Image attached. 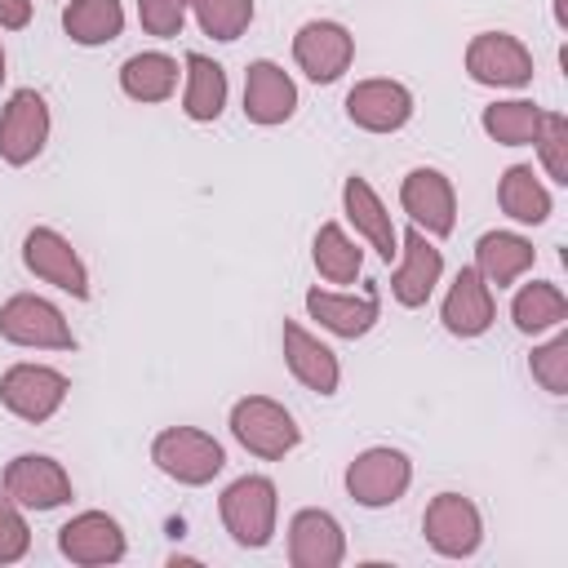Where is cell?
Instances as JSON below:
<instances>
[{
    "label": "cell",
    "mask_w": 568,
    "mask_h": 568,
    "mask_svg": "<svg viewBox=\"0 0 568 568\" xmlns=\"http://www.w3.org/2000/svg\"><path fill=\"white\" fill-rule=\"evenodd\" d=\"M217 519L240 550H266L280 528V488L271 475H240L217 497Z\"/></svg>",
    "instance_id": "obj_1"
},
{
    "label": "cell",
    "mask_w": 568,
    "mask_h": 568,
    "mask_svg": "<svg viewBox=\"0 0 568 568\" xmlns=\"http://www.w3.org/2000/svg\"><path fill=\"white\" fill-rule=\"evenodd\" d=\"M226 426H231V439L262 462H284L302 444L297 417L271 395H240L226 413Z\"/></svg>",
    "instance_id": "obj_2"
},
{
    "label": "cell",
    "mask_w": 568,
    "mask_h": 568,
    "mask_svg": "<svg viewBox=\"0 0 568 568\" xmlns=\"http://www.w3.org/2000/svg\"><path fill=\"white\" fill-rule=\"evenodd\" d=\"M151 462L164 479H173L182 488H204L222 475L226 448H222V439H213L200 426H164L151 439Z\"/></svg>",
    "instance_id": "obj_3"
},
{
    "label": "cell",
    "mask_w": 568,
    "mask_h": 568,
    "mask_svg": "<svg viewBox=\"0 0 568 568\" xmlns=\"http://www.w3.org/2000/svg\"><path fill=\"white\" fill-rule=\"evenodd\" d=\"M346 497L364 510H386L413 488V457L395 444H373L346 462Z\"/></svg>",
    "instance_id": "obj_4"
},
{
    "label": "cell",
    "mask_w": 568,
    "mask_h": 568,
    "mask_svg": "<svg viewBox=\"0 0 568 568\" xmlns=\"http://www.w3.org/2000/svg\"><path fill=\"white\" fill-rule=\"evenodd\" d=\"M67 395H71V377L53 364L18 359L0 373V404H4V413H13L27 426H44L49 417H58Z\"/></svg>",
    "instance_id": "obj_5"
},
{
    "label": "cell",
    "mask_w": 568,
    "mask_h": 568,
    "mask_svg": "<svg viewBox=\"0 0 568 568\" xmlns=\"http://www.w3.org/2000/svg\"><path fill=\"white\" fill-rule=\"evenodd\" d=\"M0 337L22 351H75L71 320L40 293H13L0 302Z\"/></svg>",
    "instance_id": "obj_6"
},
{
    "label": "cell",
    "mask_w": 568,
    "mask_h": 568,
    "mask_svg": "<svg viewBox=\"0 0 568 568\" xmlns=\"http://www.w3.org/2000/svg\"><path fill=\"white\" fill-rule=\"evenodd\" d=\"M53 133V115L40 89H13L0 106V164L27 169L44 155Z\"/></svg>",
    "instance_id": "obj_7"
},
{
    "label": "cell",
    "mask_w": 568,
    "mask_h": 568,
    "mask_svg": "<svg viewBox=\"0 0 568 568\" xmlns=\"http://www.w3.org/2000/svg\"><path fill=\"white\" fill-rule=\"evenodd\" d=\"M462 67L484 89H528L532 84V49L510 31H479L466 40Z\"/></svg>",
    "instance_id": "obj_8"
},
{
    "label": "cell",
    "mask_w": 568,
    "mask_h": 568,
    "mask_svg": "<svg viewBox=\"0 0 568 568\" xmlns=\"http://www.w3.org/2000/svg\"><path fill=\"white\" fill-rule=\"evenodd\" d=\"M422 537L439 559H470L484 546V515L466 493H435L422 510Z\"/></svg>",
    "instance_id": "obj_9"
},
{
    "label": "cell",
    "mask_w": 568,
    "mask_h": 568,
    "mask_svg": "<svg viewBox=\"0 0 568 568\" xmlns=\"http://www.w3.org/2000/svg\"><path fill=\"white\" fill-rule=\"evenodd\" d=\"M355 62V36L337 18H311L293 31V67L311 84H337Z\"/></svg>",
    "instance_id": "obj_10"
},
{
    "label": "cell",
    "mask_w": 568,
    "mask_h": 568,
    "mask_svg": "<svg viewBox=\"0 0 568 568\" xmlns=\"http://www.w3.org/2000/svg\"><path fill=\"white\" fill-rule=\"evenodd\" d=\"M399 209L430 240H448L457 231V191L444 169H430V164L408 169L399 178Z\"/></svg>",
    "instance_id": "obj_11"
},
{
    "label": "cell",
    "mask_w": 568,
    "mask_h": 568,
    "mask_svg": "<svg viewBox=\"0 0 568 568\" xmlns=\"http://www.w3.org/2000/svg\"><path fill=\"white\" fill-rule=\"evenodd\" d=\"M346 120L364 133H399L408 129V120L417 115V98L404 80H390V75H368V80H355L346 89V102H342Z\"/></svg>",
    "instance_id": "obj_12"
},
{
    "label": "cell",
    "mask_w": 568,
    "mask_h": 568,
    "mask_svg": "<svg viewBox=\"0 0 568 568\" xmlns=\"http://www.w3.org/2000/svg\"><path fill=\"white\" fill-rule=\"evenodd\" d=\"M22 266L40 280L53 284L58 293H71L75 302H89V266L75 253V244L58 231V226H31L22 235Z\"/></svg>",
    "instance_id": "obj_13"
},
{
    "label": "cell",
    "mask_w": 568,
    "mask_h": 568,
    "mask_svg": "<svg viewBox=\"0 0 568 568\" xmlns=\"http://www.w3.org/2000/svg\"><path fill=\"white\" fill-rule=\"evenodd\" d=\"M0 488L22 510H36V515L58 510V506H67L75 497L67 466L58 457H49V453H18V457H9L4 475H0Z\"/></svg>",
    "instance_id": "obj_14"
},
{
    "label": "cell",
    "mask_w": 568,
    "mask_h": 568,
    "mask_svg": "<svg viewBox=\"0 0 568 568\" xmlns=\"http://www.w3.org/2000/svg\"><path fill=\"white\" fill-rule=\"evenodd\" d=\"M306 306V320H315L328 337H342V342H359L377 328L382 320V288L368 284L364 293H346V288H306L302 297Z\"/></svg>",
    "instance_id": "obj_15"
},
{
    "label": "cell",
    "mask_w": 568,
    "mask_h": 568,
    "mask_svg": "<svg viewBox=\"0 0 568 568\" xmlns=\"http://www.w3.org/2000/svg\"><path fill=\"white\" fill-rule=\"evenodd\" d=\"M58 555L75 568H111L129 555L124 524L106 510H80L58 528Z\"/></svg>",
    "instance_id": "obj_16"
},
{
    "label": "cell",
    "mask_w": 568,
    "mask_h": 568,
    "mask_svg": "<svg viewBox=\"0 0 568 568\" xmlns=\"http://www.w3.org/2000/svg\"><path fill=\"white\" fill-rule=\"evenodd\" d=\"M444 284V253L430 235H422L417 226H408L399 235V253L390 266V297L404 311H417L435 297V288Z\"/></svg>",
    "instance_id": "obj_17"
},
{
    "label": "cell",
    "mask_w": 568,
    "mask_h": 568,
    "mask_svg": "<svg viewBox=\"0 0 568 568\" xmlns=\"http://www.w3.org/2000/svg\"><path fill=\"white\" fill-rule=\"evenodd\" d=\"M297 106H302L297 80L275 58H253L244 71V98H240L244 120L257 129H280L297 115Z\"/></svg>",
    "instance_id": "obj_18"
},
{
    "label": "cell",
    "mask_w": 568,
    "mask_h": 568,
    "mask_svg": "<svg viewBox=\"0 0 568 568\" xmlns=\"http://www.w3.org/2000/svg\"><path fill=\"white\" fill-rule=\"evenodd\" d=\"M280 351H284V368L293 373L297 386H306L320 399L337 395V386H342V359H337V351L320 333H311L297 320H284L280 324Z\"/></svg>",
    "instance_id": "obj_19"
},
{
    "label": "cell",
    "mask_w": 568,
    "mask_h": 568,
    "mask_svg": "<svg viewBox=\"0 0 568 568\" xmlns=\"http://www.w3.org/2000/svg\"><path fill=\"white\" fill-rule=\"evenodd\" d=\"M288 564L293 568H342L346 564V532L342 519L324 506H302L288 515Z\"/></svg>",
    "instance_id": "obj_20"
},
{
    "label": "cell",
    "mask_w": 568,
    "mask_h": 568,
    "mask_svg": "<svg viewBox=\"0 0 568 568\" xmlns=\"http://www.w3.org/2000/svg\"><path fill=\"white\" fill-rule=\"evenodd\" d=\"M342 217L355 226V240H364L386 266L395 262V253H399V226H395L386 200L373 191L368 178L351 173V178L342 182Z\"/></svg>",
    "instance_id": "obj_21"
},
{
    "label": "cell",
    "mask_w": 568,
    "mask_h": 568,
    "mask_svg": "<svg viewBox=\"0 0 568 568\" xmlns=\"http://www.w3.org/2000/svg\"><path fill=\"white\" fill-rule=\"evenodd\" d=\"M493 320H497V297H493V288L479 280L475 266H462V271L448 280L444 302H439V324H444V333H453V337H462V342H475V337H484V333L493 328Z\"/></svg>",
    "instance_id": "obj_22"
},
{
    "label": "cell",
    "mask_w": 568,
    "mask_h": 568,
    "mask_svg": "<svg viewBox=\"0 0 568 568\" xmlns=\"http://www.w3.org/2000/svg\"><path fill=\"white\" fill-rule=\"evenodd\" d=\"M532 262H537V248H532L528 235H519V231H484L475 240V262L470 266L479 271V280L488 288H510L532 271Z\"/></svg>",
    "instance_id": "obj_23"
},
{
    "label": "cell",
    "mask_w": 568,
    "mask_h": 568,
    "mask_svg": "<svg viewBox=\"0 0 568 568\" xmlns=\"http://www.w3.org/2000/svg\"><path fill=\"white\" fill-rule=\"evenodd\" d=\"M231 80L226 67L213 62L209 53H186L182 58V115L191 124H213L226 111Z\"/></svg>",
    "instance_id": "obj_24"
},
{
    "label": "cell",
    "mask_w": 568,
    "mask_h": 568,
    "mask_svg": "<svg viewBox=\"0 0 568 568\" xmlns=\"http://www.w3.org/2000/svg\"><path fill=\"white\" fill-rule=\"evenodd\" d=\"M178 80H182V67L164 49H142V53H129L120 62V93L129 102H142V106L169 102L178 93Z\"/></svg>",
    "instance_id": "obj_25"
},
{
    "label": "cell",
    "mask_w": 568,
    "mask_h": 568,
    "mask_svg": "<svg viewBox=\"0 0 568 568\" xmlns=\"http://www.w3.org/2000/svg\"><path fill=\"white\" fill-rule=\"evenodd\" d=\"M497 209L515 226H541L555 213V195L532 164H506L497 178Z\"/></svg>",
    "instance_id": "obj_26"
},
{
    "label": "cell",
    "mask_w": 568,
    "mask_h": 568,
    "mask_svg": "<svg viewBox=\"0 0 568 568\" xmlns=\"http://www.w3.org/2000/svg\"><path fill=\"white\" fill-rule=\"evenodd\" d=\"M568 320V293L555 280H528L510 297V324L524 337H541L550 328H564Z\"/></svg>",
    "instance_id": "obj_27"
},
{
    "label": "cell",
    "mask_w": 568,
    "mask_h": 568,
    "mask_svg": "<svg viewBox=\"0 0 568 568\" xmlns=\"http://www.w3.org/2000/svg\"><path fill=\"white\" fill-rule=\"evenodd\" d=\"M62 31L80 49H102L124 36V0H67Z\"/></svg>",
    "instance_id": "obj_28"
},
{
    "label": "cell",
    "mask_w": 568,
    "mask_h": 568,
    "mask_svg": "<svg viewBox=\"0 0 568 568\" xmlns=\"http://www.w3.org/2000/svg\"><path fill=\"white\" fill-rule=\"evenodd\" d=\"M311 262L324 284H355L364 271V248L342 222H320V231L311 240Z\"/></svg>",
    "instance_id": "obj_29"
},
{
    "label": "cell",
    "mask_w": 568,
    "mask_h": 568,
    "mask_svg": "<svg viewBox=\"0 0 568 568\" xmlns=\"http://www.w3.org/2000/svg\"><path fill=\"white\" fill-rule=\"evenodd\" d=\"M541 111L532 98H497L479 111V129L497 142V146H532L537 138V124H541Z\"/></svg>",
    "instance_id": "obj_30"
},
{
    "label": "cell",
    "mask_w": 568,
    "mask_h": 568,
    "mask_svg": "<svg viewBox=\"0 0 568 568\" xmlns=\"http://www.w3.org/2000/svg\"><path fill=\"white\" fill-rule=\"evenodd\" d=\"M186 9L195 18V27L209 40H222V44L240 40L253 27V13H257L253 0H186Z\"/></svg>",
    "instance_id": "obj_31"
},
{
    "label": "cell",
    "mask_w": 568,
    "mask_h": 568,
    "mask_svg": "<svg viewBox=\"0 0 568 568\" xmlns=\"http://www.w3.org/2000/svg\"><path fill=\"white\" fill-rule=\"evenodd\" d=\"M537 164L555 186H568V115L564 111H541L537 138H532Z\"/></svg>",
    "instance_id": "obj_32"
},
{
    "label": "cell",
    "mask_w": 568,
    "mask_h": 568,
    "mask_svg": "<svg viewBox=\"0 0 568 568\" xmlns=\"http://www.w3.org/2000/svg\"><path fill=\"white\" fill-rule=\"evenodd\" d=\"M528 373H532V382H537L546 395H555V399L568 395V333H564V328H550V337L532 346Z\"/></svg>",
    "instance_id": "obj_33"
},
{
    "label": "cell",
    "mask_w": 568,
    "mask_h": 568,
    "mask_svg": "<svg viewBox=\"0 0 568 568\" xmlns=\"http://www.w3.org/2000/svg\"><path fill=\"white\" fill-rule=\"evenodd\" d=\"M27 550H31V524H27V510H22L9 493H0V568L27 559Z\"/></svg>",
    "instance_id": "obj_34"
},
{
    "label": "cell",
    "mask_w": 568,
    "mask_h": 568,
    "mask_svg": "<svg viewBox=\"0 0 568 568\" xmlns=\"http://www.w3.org/2000/svg\"><path fill=\"white\" fill-rule=\"evenodd\" d=\"M186 18H191L186 0H138V22H142V31L155 36V40L182 36Z\"/></svg>",
    "instance_id": "obj_35"
},
{
    "label": "cell",
    "mask_w": 568,
    "mask_h": 568,
    "mask_svg": "<svg viewBox=\"0 0 568 568\" xmlns=\"http://www.w3.org/2000/svg\"><path fill=\"white\" fill-rule=\"evenodd\" d=\"M31 27V0H0V31Z\"/></svg>",
    "instance_id": "obj_36"
},
{
    "label": "cell",
    "mask_w": 568,
    "mask_h": 568,
    "mask_svg": "<svg viewBox=\"0 0 568 568\" xmlns=\"http://www.w3.org/2000/svg\"><path fill=\"white\" fill-rule=\"evenodd\" d=\"M555 27H559V31L568 27V9H564V0H555Z\"/></svg>",
    "instance_id": "obj_37"
},
{
    "label": "cell",
    "mask_w": 568,
    "mask_h": 568,
    "mask_svg": "<svg viewBox=\"0 0 568 568\" xmlns=\"http://www.w3.org/2000/svg\"><path fill=\"white\" fill-rule=\"evenodd\" d=\"M4 75H9V58H4V44H0V84H4Z\"/></svg>",
    "instance_id": "obj_38"
}]
</instances>
